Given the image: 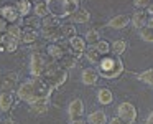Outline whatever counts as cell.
<instances>
[{
  "mask_svg": "<svg viewBox=\"0 0 153 124\" xmlns=\"http://www.w3.org/2000/svg\"><path fill=\"white\" fill-rule=\"evenodd\" d=\"M50 63H51V58H48L46 55H43V53L33 51V53H31V58H30V73H31V78H43Z\"/></svg>",
  "mask_w": 153,
  "mask_h": 124,
  "instance_id": "cell-2",
  "label": "cell"
},
{
  "mask_svg": "<svg viewBox=\"0 0 153 124\" xmlns=\"http://www.w3.org/2000/svg\"><path fill=\"white\" fill-rule=\"evenodd\" d=\"M61 27V17L56 14H50L41 20V28H58Z\"/></svg>",
  "mask_w": 153,
  "mask_h": 124,
  "instance_id": "cell-23",
  "label": "cell"
},
{
  "mask_svg": "<svg viewBox=\"0 0 153 124\" xmlns=\"http://www.w3.org/2000/svg\"><path fill=\"white\" fill-rule=\"evenodd\" d=\"M137 78H138V81H142V83L148 84V86H153V68H148V70L142 71Z\"/></svg>",
  "mask_w": 153,
  "mask_h": 124,
  "instance_id": "cell-31",
  "label": "cell"
},
{
  "mask_svg": "<svg viewBox=\"0 0 153 124\" xmlns=\"http://www.w3.org/2000/svg\"><path fill=\"white\" fill-rule=\"evenodd\" d=\"M7 28H8V23H7V20L0 17V35H5V33H7Z\"/></svg>",
  "mask_w": 153,
  "mask_h": 124,
  "instance_id": "cell-36",
  "label": "cell"
},
{
  "mask_svg": "<svg viewBox=\"0 0 153 124\" xmlns=\"http://www.w3.org/2000/svg\"><path fill=\"white\" fill-rule=\"evenodd\" d=\"M2 45H4V35H0V50H2Z\"/></svg>",
  "mask_w": 153,
  "mask_h": 124,
  "instance_id": "cell-43",
  "label": "cell"
},
{
  "mask_svg": "<svg viewBox=\"0 0 153 124\" xmlns=\"http://www.w3.org/2000/svg\"><path fill=\"white\" fill-rule=\"evenodd\" d=\"M79 58L81 56H77V55H74V53H66L64 55V58L59 61V66L61 68H64V70H73V68H76L77 66V63H79Z\"/></svg>",
  "mask_w": 153,
  "mask_h": 124,
  "instance_id": "cell-19",
  "label": "cell"
},
{
  "mask_svg": "<svg viewBox=\"0 0 153 124\" xmlns=\"http://www.w3.org/2000/svg\"><path fill=\"white\" fill-rule=\"evenodd\" d=\"M130 25V17L128 15H115L107 22V27L114 28V30H123Z\"/></svg>",
  "mask_w": 153,
  "mask_h": 124,
  "instance_id": "cell-12",
  "label": "cell"
},
{
  "mask_svg": "<svg viewBox=\"0 0 153 124\" xmlns=\"http://www.w3.org/2000/svg\"><path fill=\"white\" fill-rule=\"evenodd\" d=\"M146 17H148L146 10H135L133 15L130 17V22H132V25L135 28L142 30V28H145V25H146Z\"/></svg>",
  "mask_w": 153,
  "mask_h": 124,
  "instance_id": "cell-17",
  "label": "cell"
},
{
  "mask_svg": "<svg viewBox=\"0 0 153 124\" xmlns=\"http://www.w3.org/2000/svg\"><path fill=\"white\" fill-rule=\"evenodd\" d=\"M17 80H18V74L12 73V71L2 74V78H0V89L2 91H12L13 86L17 84Z\"/></svg>",
  "mask_w": 153,
  "mask_h": 124,
  "instance_id": "cell-13",
  "label": "cell"
},
{
  "mask_svg": "<svg viewBox=\"0 0 153 124\" xmlns=\"http://www.w3.org/2000/svg\"><path fill=\"white\" fill-rule=\"evenodd\" d=\"M50 2H35L33 4V15H36L38 18L43 20L45 17H48L50 14H53L50 8Z\"/></svg>",
  "mask_w": 153,
  "mask_h": 124,
  "instance_id": "cell-18",
  "label": "cell"
},
{
  "mask_svg": "<svg viewBox=\"0 0 153 124\" xmlns=\"http://www.w3.org/2000/svg\"><path fill=\"white\" fill-rule=\"evenodd\" d=\"M0 124H15V121L12 119V117H5V119H2Z\"/></svg>",
  "mask_w": 153,
  "mask_h": 124,
  "instance_id": "cell-39",
  "label": "cell"
},
{
  "mask_svg": "<svg viewBox=\"0 0 153 124\" xmlns=\"http://www.w3.org/2000/svg\"><path fill=\"white\" fill-rule=\"evenodd\" d=\"M97 103L102 104V106H109V104L114 103V93L110 88L104 86L97 91Z\"/></svg>",
  "mask_w": 153,
  "mask_h": 124,
  "instance_id": "cell-15",
  "label": "cell"
},
{
  "mask_svg": "<svg viewBox=\"0 0 153 124\" xmlns=\"http://www.w3.org/2000/svg\"><path fill=\"white\" fill-rule=\"evenodd\" d=\"M66 55V48L61 43H51L46 47V56L51 58L53 61H61Z\"/></svg>",
  "mask_w": 153,
  "mask_h": 124,
  "instance_id": "cell-10",
  "label": "cell"
},
{
  "mask_svg": "<svg viewBox=\"0 0 153 124\" xmlns=\"http://www.w3.org/2000/svg\"><path fill=\"white\" fill-rule=\"evenodd\" d=\"M145 124H153V111L148 114V117L145 119Z\"/></svg>",
  "mask_w": 153,
  "mask_h": 124,
  "instance_id": "cell-40",
  "label": "cell"
},
{
  "mask_svg": "<svg viewBox=\"0 0 153 124\" xmlns=\"http://www.w3.org/2000/svg\"><path fill=\"white\" fill-rule=\"evenodd\" d=\"M23 27H28V28H33V30H41V18H38L36 15H28V17L23 18L22 22Z\"/></svg>",
  "mask_w": 153,
  "mask_h": 124,
  "instance_id": "cell-28",
  "label": "cell"
},
{
  "mask_svg": "<svg viewBox=\"0 0 153 124\" xmlns=\"http://www.w3.org/2000/svg\"><path fill=\"white\" fill-rule=\"evenodd\" d=\"M99 71H97V68H92V66H87L84 68L82 71H81V81H82L86 86H94V84H97V81H99Z\"/></svg>",
  "mask_w": 153,
  "mask_h": 124,
  "instance_id": "cell-7",
  "label": "cell"
},
{
  "mask_svg": "<svg viewBox=\"0 0 153 124\" xmlns=\"http://www.w3.org/2000/svg\"><path fill=\"white\" fill-rule=\"evenodd\" d=\"M18 43H20L18 40H15V38L8 37V35L5 33L4 35V45H2V50L7 51V53H13V51H17Z\"/></svg>",
  "mask_w": 153,
  "mask_h": 124,
  "instance_id": "cell-27",
  "label": "cell"
},
{
  "mask_svg": "<svg viewBox=\"0 0 153 124\" xmlns=\"http://www.w3.org/2000/svg\"><path fill=\"white\" fill-rule=\"evenodd\" d=\"M0 78H2V73H0Z\"/></svg>",
  "mask_w": 153,
  "mask_h": 124,
  "instance_id": "cell-44",
  "label": "cell"
},
{
  "mask_svg": "<svg viewBox=\"0 0 153 124\" xmlns=\"http://www.w3.org/2000/svg\"><path fill=\"white\" fill-rule=\"evenodd\" d=\"M41 37L48 41V45L59 43V40H61L59 27H58V28H41Z\"/></svg>",
  "mask_w": 153,
  "mask_h": 124,
  "instance_id": "cell-16",
  "label": "cell"
},
{
  "mask_svg": "<svg viewBox=\"0 0 153 124\" xmlns=\"http://www.w3.org/2000/svg\"><path fill=\"white\" fill-rule=\"evenodd\" d=\"M17 96L20 98L22 101H25L27 104H31L33 101H36V93H35V84L31 80L25 81L18 86L17 89Z\"/></svg>",
  "mask_w": 153,
  "mask_h": 124,
  "instance_id": "cell-4",
  "label": "cell"
},
{
  "mask_svg": "<svg viewBox=\"0 0 153 124\" xmlns=\"http://www.w3.org/2000/svg\"><path fill=\"white\" fill-rule=\"evenodd\" d=\"M82 37H84V40H86L87 47H94L97 41H100V35H99V32H97L96 28H91V30H87V33L82 35Z\"/></svg>",
  "mask_w": 153,
  "mask_h": 124,
  "instance_id": "cell-30",
  "label": "cell"
},
{
  "mask_svg": "<svg viewBox=\"0 0 153 124\" xmlns=\"http://www.w3.org/2000/svg\"><path fill=\"white\" fill-rule=\"evenodd\" d=\"M94 48L97 50V53H99L100 56H105V55L110 53V43H109V41H105V40L97 41V43L94 45Z\"/></svg>",
  "mask_w": 153,
  "mask_h": 124,
  "instance_id": "cell-32",
  "label": "cell"
},
{
  "mask_svg": "<svg viewBox=\"0 0 153 124\" xmlns=\"http://www.w3.org/2000/svg\"><path fill=\"white\" fill-rule=\"evenodd\" d=\"M115 116L125 121L127 124H133L138 119V111H137L135 104H132L130 101H122L115 107Z\"/></svg>",
  "mask_w": 153,
  "mask_h": 124,
  "instance_id": "cell-3",
  "label": "cell"
},
{
  "mask_svg": "<svg viewBox=\"0 0 153 124\" xmlns=\"http://www.w3.org/2000/svg\"><path fill=\"white\" fill-rule=\"evenodd\" d=\"M146 14H148V15H153V2H150L148 8H146Z\"/></svg>",
  "mask_w": 153,
  "mask_h": 124,
  "instance_id": "cell-41",
  "label": "cell"
},
{
  "mask_svg": "<svg viewBox=\"0 0 153 124\" xmlns=\"http://www.w3.org/2000/svg\"><path fill=\"white\" fill-rule=\"evenodd\" d=\"M15 104V94L12 91H2L0 93V113H10Z\"/></svg>",
  "mask_w": 153,
  "mask_h": 124,
  "instance_id": "cell-9",
  "label": "cell"
},
{
  "mask_svg": "<svg viewBox=\"0 0 153 124\" xmlns=\"http://www.w3.org/2000/svg\"><path fill=\"white\" fill-rule=\"evenodd\" d=\"M145 27L153 28V15H148V17H146V25H145Z\"/></svg>",
  "mask_w": 153,
  "mask_h": 124,
  "instance_id": "cell-38",
  "label": "cell"
},
{
  "mask_svg": "<svg viewBox=\"0 0 153 124\" xmlns=\"http://www.w3.org/2000/svg\"><path fill=\"white\" fill-rule=\"evenodd\" d=\"M84 56H86L87 61H89V63H92V65H99L100 60H102V56L97 53V50L94 47H87V50L84 51Z\"/></svg>",
  "mask_w": 153,
  "mask_h": 124,
  "instance_id": "cell-29",
  "label": "cell"
},
{
  "mask_svg": "<svg viewBox=\"0 0 153 124\" xmlns=\"http://www.w3.org/2000/svg\"><path fill=\"white\" fill-rule=\"evenodd\" d=\"M107 124H127V122H125V121H122L120 117L114 116V117H110V119H109V122H107Z\"/></svg>",
  "mask_w": 153,
  "mask_h": 124,
  "instance_id": "cell-37",
  "label": "cell"
},
{
  "mask_svg": "<svg viewBox=\"0 0 153 124\" xmlns=\"http://www.w3.org/2000/svg\"><path fill=\"white\" fill-rule=\"evenodd\" d=\"M97 71H99V76L105 78V80H115V78L122 76V73L125 71V65L120 56L109 53L102 56L100 63L97 65Z\"/></svg>",
  "mask_w": 153,
  "mask_h": 124,
  "instance_id": "cell-1",
  "label": "cell"
},
{
  "mask_svg": "<svg viewBox=\"0 0 153 124\" xmlns=\"http://www.w3.org/2000/svg\"><path fill=\"white\" fill-rule=\"evenodd\" d=\"M68 43H69L71 53L77 55V56H82V55H84V51L87 50V43H86V40H84V37H82V35H76L74 38L68 40Z\"/></svg>",
  "mask_w": 153,
  "mask_h": 124,
  "instance_id": "cell-8",
  "label": "cell"
},
{
  "mask_svg": "<svg viewBox=\"0 0 153 124\" xmlns=\"http://www.w3.org/2000/svg\"><path fill=\"white\" fill-rule=\"evenodd\" d=\"M50 107V98H41V99H36L30 104V109L33 111L35 114H43L48 111Z\"/></svg>",
  "mask_w": 153,
  "mask_h": 124,
  "instance_id": "cell-20",
  "label": "cell"
},
{
  "mask_svg": "<svg viewBox=\"0 0 153 124\" xmlns=\"http://www.w3.org/2000/svg\"><path fill=\"white\" fill-rule=\"evenodd\" d=\"M127 41L125 40H115L110 43V53L115 55V56H122L123 53L127 51Z\"/></svg>",
  "mask_w": 153,
  "mask_h": 124,
  "instance_id": "cell-25",
  "label": "cell"
},
{
  "mask_svg": "<svg viewBox=\"0 0 153 124\" xmlns=\"http://www.w3.org/2000/svg\"><path fill=\"white\" fill-rule=\"evenodd\" d=\"M89 20H91V14H89V10H86V8H79V10L71 17V23L73 25H76V23L82 25V23H87Z\"/></svg>",
  "mask_w": 153,
  "mask_h": 124,
  "instance_id": "cell-24",
  "label": "cell"
},
{
  "mask_svg": "<svg viewBox=\"0 0 153 124\" xmlns=\"http://www.w3.org/2000/svg\"><path fill=\"white\" fill-rule=\"evenodd\" d=\"M7 35L12 38H15V40L20 41V35H22V27L18 23H13V25H8L7 28Z\"/></svg>",
  "mask_w": 153,
  "mask_h": 124,
  "instance_id": "cell-33",
  "label": "cell"
},
{
  "mask_svg": "<svg viewBox=\"0 0 153 124\" xmlns=\"http://www.w3.org/2000/svg\"><path fill=\"white\" fill-rule=\"evenodd\" d=\"M0 17L5 18L8 25L18 23L22 27V22H23V18L20 17L17 7H15V5H12V4H5V5H2V7H0Z\"/></svg>",
  "mask_w": 153,
  "mask_h": 124,
  "instance_id": "cell-5",
  "label": "cell"
},
{
  "mask_svg": "<svg viewBox=\"0 0 153 124\" xmlns=\"http://www.w3.org/2000/svg\"><path fill=\"white\" fill-rule=\"evenodd\" d=\"M84 111H86V106H84V101L81 98H76L69 103L68 106V116H69L71 121H77V119H82L84 116Z\"/></svg>",
  "mask_w": 153,
  "mask_h": 124,
  "instance_id": "cell-6",
  "label": "cell"
},
{
  "mask_svg": "<svg viewBox=\"0 0 153 124\" xmlns=\"http://www.w3.org/2000/svg\"><path fill=\"white\" fill-rule=\"evenodd\" d=\"M40 38V32L33 30L28 27H22V35H20V43L23 45H33L35 41H38Z\"/></svg>",
  "mask_w": 153,
  "mask_h": 124,
  "instance_id": "cell-11",
  "label": "cell"
},
{
  "mask_svg": "<svg viewBox=\"0 0 153 124\" xmlns=\"http://www.w3.org/2000/svg\"><path fill=\"white\" fill-rule=\"evenodd\" d=\"M81 8L79 0H64L63 2V15L64 17H73Z\"/></svg>",
  "mask_w": 153,
  "mask_h": 124,
  "instance_id": "cell-21",
  "label": "cell"
},
{
  "mask_svg": "<svg viewBox=\"0 0 153 124\" xmlns=\"http://www.w3.org/2000/svg\"><path fill=\"white\" fill-rule=\"evenodd\" d=\"M86 122L87 124H107L109 122V116L105 114L104 109H96V111L87 114Z\"/></svg>",
  "mask_w": 153,
  "mask_h": 124,
  "instance_id": "cell-14",
  "label": "cell"
},
{
  "mask_svg": "<svg viewBox=\"0 0 153 124\" xmlns=\"http://www.w3.org/2000/svg\"><path fill=\"white\" fill-rule=\"evenodd\" d=\"M148 5H150L148 0H135V2H133V7H135L137 10H146Z\"/></svg>",
  "mask_w": 153,
  "mask_h": 124,
  "instance_id": "cell-35",
  "label": "cell"
},
{
  "mask_svg": "<svg viewBox=\"0 0 153 124\" xmlns=\"http://www.w3.org/2000/svg\"><path fill=\"white\" fill-rule=\"evenodd\" d=\"M59 33H61V38H66V40H71L77 35V30H76V25L73 23H64L59 27Z\"/></svg>",
  "mask_w": 153,
  "mask_h": 124,
  "instance_id": "cell-26",
  "label": "cell"
},
{
  "mask_svg": "<svg viewBox=\"0 0 153 124\" xmlns=\"http://www.w3.org/2000/svg\"><path fill=\"white\" fill-rule=\"evenodd\" d=\"M140 38H142L143 41H148V43H153V28H142L140 30Z\"/></svg>",
  "mask_w": 153,
  "mask_h": 124,
  "instance_id": "cell-34",
  "label": "cell"
},
{
  "mask_svg": "<svg viewBox=\"0 0 153 124\" xmlns=\"http://www.w3.org/2000/svg\"><path fill=\"white\" fill-rule=\"evenodd\" d=\"M69 124H87L86 119H77V121H71Z\"/></svg>",
  "mask_w": 153,
  "mask_h": 124,
  "instance_id": "cell-42",
  "label": "cell"
},
{
  "mask_svg": "<svg viewBox=\"0 0 153 124\" xmlns=\"http://www.w3.org/2000/svg\"><path fill=\"white\" fill-rule=\"evenodd\" d=\"M15 7H17V10H18V14H20L22 18H25V17L33 14V4H31L30 0H20V2L15 4Z\"/></svg>",
  "mask_w": 153,
  "mask_h": 124,
  "instance_id": "cell-22",
  "label": "cell"
},
{
  "mask_svg": "<svg viewBox=\"0 0 153 124\" xmlns=\"http://www.w3.org/2000/svg\"><path fill=\"white\" fill-rule=\"evenodd\" d=\"M0 122H2V119H0Z\"/></svg>",
  "mask_w": 153,
  "mask_h": 124,
  "instance_id": "cell-45",
  "label": "cell"
}]
</instances>
